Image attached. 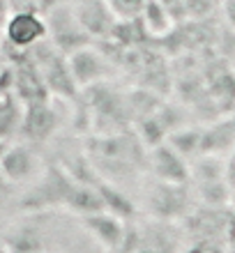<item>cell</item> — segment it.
Instances as JSON below:
<instances>
[{"mask_svg": "<svg viewBox=\"0 0 235 253\" xmlns=\"http://www.w3.org/2000/svg\"><path fill=\"white\" fill-rule=\"evenodd\" d=\"M81 219H83L86 230L93 235V240L104 249V253H125L129 244V235H132L127 219H122L108 210L88 214Z\"/></svg>", "mask_w": 235, "mask_h": 253, "instance_id": "obj_6", "label": "cell"}, {"mask_svg": "<svg viewBox=\"0 0 235 253\" xmlns=\"http://www.w3.org/2000/svg\"><path fill=\"white\" fill-rule=\"evenodd\" d=\"M5 60H7V58H5V55H2V51H0V69H2V65H5Z\"/></svg>", "mask_w": 235, "mask_h": 253, "instance_id": "obj_18", "label": "cell"}, {"mask_svg": "<svg viewBox=\"0 0 235 253\" xmlns=\"http://www.w3.org/2000/svg\"><path fill=\"white\" fill-rule=\"evenodd\" d=\"M141 23L150 35H157V37L168 35L175 26V21L171 16V12H168V7L164 5V0H145Z\"/></svg>", "mask_w": 235, "mask_h": 253, "instance_id": "obj_14", "label": "cell"}, {"mask_svg": "<svg viewBox=\"0 0 235 253\" xmlns=\"http://www.w3.org/2000/svg\"><path fill=\"white\" fill-rule=\"evenodd\" d=\"M222 12L231 30H235V0H222Z\"/></svg>", "mask_w": 235, "mask_h": 253, "instance_id": "obj_16", "label": "cell"}, {"mask_svg": "<svg viewBox=\"0 0 235 253\" xmlns=\"http://www.w3.org/2000/svg\"><path fill=\"white\" fill-rule=\"evenodd\" d=\"M5 147H7V140H0V154L5 152Z\"/></svg>", "mask_w": 235, "mask_h": 253, "instance_id": "obj_17", "label": "cell"}, {"mask_svg": "<svg viewBox=\"0 0 235 253\" xmlns=\"http://www.w3.org/2000/svg\"><path fill=\"white\" fill-rule=\"evenodd\" d=\"M148 173H152L155 180L161 182L187 184L191 180V164L168 140H164L148 150Z\"/></svg>", "mask_w": 235, "mask_h": 253, "instance_id": "obj_9", "label": "cell"}, {"mask_svg": "<svg viewBox=\"0 0 235 253\" xmlns=\"http://www.w3.org/2000/svg\"><path fill=\"white\" fill-rule=\"evenodd\" d=\"M23 122V104L14 92H0V140L16 138Z\"/></svg>", "mask_w": 235, "mask_h": 253, "instance_id": "obj_13", "label": "cell"}, {"mask_svg": "<svg viewBox=\"0 0 235 253\" xmlns=\"http://www.w3.org/2000/svg\"><path fill=\"white\" fill-rule=\"evenodd\" d=\"M83 150L93 170L108 184L148 170V145L134 133H94L90 140H86Z\"/></svg>", "mask_w": 235, "mask_h": 253, "instance_id": "obj_1", "label": "cell"}, {"mask_svg": "<svg viewBox=\"0 0 235 253\" xmlns=\"http://www.w3.org/2000/svg\"><path fill=\"white\" fill-rule=\"evenodd\" d=\"M40 253H53V251H40Z\"/></svg>", "mask_w": 235, "mask_h": 253, "instance_id": "obj_19", "label": "cell"}, {"mask_svg": "<svg viewBox=\"0 0 235 253\" xmlns=\"http://www.w3.org/2000/svg\"><path fill=\"white\" fill-rule=\"evenodd\" d=\"M48 37L47 19L37 12H12L5 19V40L2 44L12 48H33Z\"/></svg>", "mask_w": 235, "mask_h": 253, "instance_id": "obj_10", "label": "cell"}, {"mask_svg": "<svg viewBox=\"0 0 235 253\" xmlns=\"http://www.w3.org/2000/svg\"><path fill=\"white\" fill-rule=\"evenodd\" d=\"M166 223L155 219V226L132 230L125 253H175V242Z\"/></svg>", "mask_w": 235, "mask_h": 253, "instance_id": "obj_12", "label": "cell"}, {"mask_svg": "<svg viewBox=\"0 0 235 253\" xmlns=\"http://www.w3.org/2000/svg\"><path fill=\"white\" fill-rule=\"evenodd\" d=\"M145 205L152 219L157 221H173L189 210L191 193L187 191V184H173V182L155 180L152 187L145 193Z\"/></svg>", "mask_w": 235, "mask_h": 253, "instance_id": "obj_8", "label": "cell"}, {"mask_svg": "<svg viewBox=\"0 0 235 253\" xmlns=\"http://www.w3.org/2000/svg\"><path fill=\"white\" fill-rule=\"evenodd\" d=\"M106 2L118 21L141 19L143 7H145V0H106Z\"/></svg>", "mask_w": 235, "mask_h": 253, "instance_id": "obj_15", "label": "cell"}, {"mask_svg": "<svg viewBox=\"0 0 235 253\" xmlns=\"http://www.w3.org/2000/svg\"><path fill=\"white\" fill-rule=\"evenodd\" d=\"M33 143H7L5 152L0 154V170L9 184H33L44 173V161L35 150Z\"/></svg>", "mask_w": 235, "mask_h": 253, "instance_id": "obj_4", "label": "cell"}, {"mask_svg": "<svg viewBox=\"0 0 235 253\" xmlns=\"http://www.w3.org/2000/svg\"><path fill=\"white\" fill-rule=\"evenodd\" d=\"M48 28V42L55 48H60L62 53L72 55L74 51L93 44V37L86 33V28L81 26L79 16L74 12V5H55L51 12L44 16Z\"/></svg>", "mask_w": 235, "mask_h": 253, "instance_id": "obj_3", "label": "cell"}, {"mask_svg": "<svg viewBox=\"0 0 235 253\" xmlns=\"http://www.w3.org/2000/svg\"><path fill=\"white\" fill-rule=\"evenodd\" d=\"M58 101L55 97L47 101H37V104H28L23 106V122H21V131L19 136L26 143L33 145H42L51 140L58 133L62 125L60 111H58Z\"/></svg>", "mask_w": 235, "mask_h": 253, "instance_id": "obj_5", "label": "cell"}, {"mask_svg": "<svg viewBox=\"0 0 235 253\" xmlns=\"http://www.w3.org/2000/svg\"><path fill=\"white\" fill-rule=\"evenodd\" d=\"M74 12L79 16L81 26L86 28V33L93 40H97V37H106L108 40L115 23H118L106 0H76Z\"/></svg>", "mask_w": 235, "mask_h": 253, "instance_id": "obj_11", "label": "cell"}, {"mask_svg": "<svg viewBox=\"0 0 235 253\" xmlns=\"http://www.w3.org/2000/svg\"><path fill=\"white\" fill-rule=\"evenodd\" d=\"M28 51H30V58H33L37 69H40L51 97L62 101H72L79 97L81 90L74 83L67 53H62L60 48H55L48 42V37L44 42H40V44H35L33 48H28Z\"/></svg>", "mask_w": 235, "mask_h": 253, "instance_id": "obj_2", "label": "cell"}, {"mask_svg": "<svg viewBox=\"0 0 235 253\" xmlns=\"http://www.w3.org/2000/svg\"><path fill=\"white\" fill-rule=\"evenodd\" d=\"M69 69H72V76H74L79 90H86L97 83H106L111 81V76H115L113 60L94 44L79 48L69 55Z\"/></svg>", "mask_w": 235, "mask_h": 253, "instance_id": "obj_7", "label": "cell"}]
</instances>
